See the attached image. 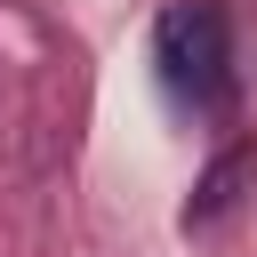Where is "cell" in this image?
<instances>
[{"instance_id": "cell-1", "label": "cell", "mask_w": 257, "mask_h": 257, "mask_svg": "<svg viewBox=\"0 0 257 257\" xmlns=\"http://www.w3.org/2000/svg\"><path fill=\"white\" fill-rule=\"evenodd\" d=\"M153 64H161V88L185 112H225L233 104V48H225V16L209 0H185L153 24Z\"/></svg>"}, {"instance_id": "cell-2", "label": "cell", "mask_w": 257, "mask_h": 257, "mask_svg": "<svg viewBox=\"0 0 257 257\" xmlns=\"http://www.w3.org/2000/svg\"><path fill=\"white\" fill-rule=\"evenodd\" d=\"M249 177H257V153H249V145H233V153L201 177V193L185 201V233H193V225H217V217L241 201V185H249Z\"/></svg>"}]
</instances>
